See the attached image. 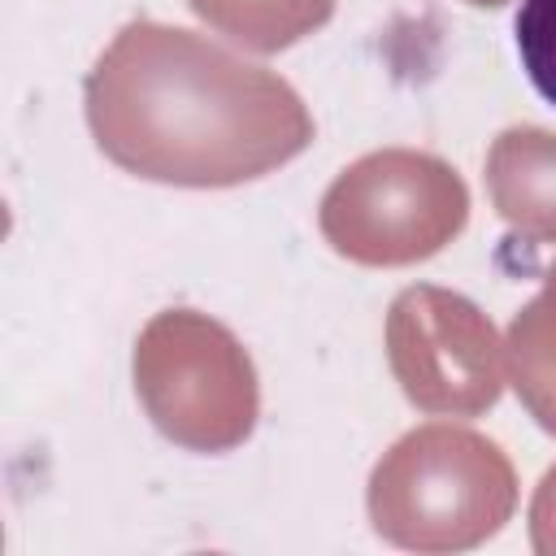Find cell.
<instances>
[{
    "label": "cell",
    "mask_w": 556,
    "mask_h": 556,
    "mask_svg": "<svg viewBox=\"0 0 556 556\" xmlns=\"http://www.w3.org/2000/svg\"><path fill=\"white\" fill-rule=\"evenodd\" d=\"M96 148L169 187H239L313 143L304 96L278 74L156 17L126 22L83 78Z\"/></svg>",
    "instance_id": "obj_1"
},
{
    "label": "cell",
    "mask_w": 556,
    "mask_h": 556,
    "mask_svg": "<svg viewBox=\"0 0 556 556\" xmlns=\"http://www.w3.org/2000/svg\"><path fill=\"white\" fill-rule=\"evenodd\" d=\"M365 508L374 534L391 547L469 552L508 526L517 469L495 439L456 421H426L374 460Z\"/></svg>",
    "instance_id": "obj_2"
},
{
    "label": "cell",
    "mask_w": 556,
    "mask_h": 556,
    "mask_svg": "<svg viewBox=\"0 0 556 556\" xmlns=\"http://www.w3.org/2000/svg\"><path fill=\"white\" fill-rule=\"evenodd\" d=\"M148 421L187 452H230L252 439L261 382L239 334L200 308H161L130 352Z\"/></svg>",
    "instance_id": "obj_3"
},
{
    "label": "cell",
    "mask_w": 556,
    "mask_h": 556,
    "mask_svg": "<svg viewBox=\"0 0 556 556\" xmlns=\"http://www.w3.org/2000/svg\"><path fill=\"white\" fill-rule=\"evenodd\" d=\"M469 222V187L434 152L374 148L334 174L317 204L321 239L356 265H417Z\"/></svg>",
    "instance_id": "obj_4"
},
{
    "label": "cell",
    "mask_w": 556,
    "mask_h": 556,
    "mask_svg": "<svg viewBox=\"0 0 556 556\" xmlns=\"http://www.w3.org/2000/svg\"><path fill=\"white\" fill-rule=\"evenodd\" d=\"M387 361L404 400L430 417H482L504 391V339L460 291L408 282L387 308Z\"/></svg>",
    "instance_id": "obj_5"
},
{
    "label": "cell",
    "mask_w": 556,
    "mask_h": 556,
    "mask_svg": "<svg viewBox=\"0 0 556 556\" xmlns=\"http://www.w3.org/2000/svg\"><path fill=\"white\" fill-rule=\"evenodd\" d=\"M486 195L526 243H556V130L504 126L486 148Z\"/></svg>",
    "instance_id": "obj_6"
},
{
    "label": "cell",
    "mask_w": 556,
    "mask_h": 556,
    "mask_svg": "<svg viewBox=\"0 0 556 556\" xmlns=\"http://www.w3.org/2000/svg\"><path fill=\"white\" fill-rule=\"evenodd\" d=\"M504 361L517 400L556 439V261L547 265L530 304L513 313Z\"/></svg>",
    "instance_id": "obj_7"
},
{
    "label": "cell",
    "mask_w": 556,
    "mask_h": 556,
    "mask_svg": "<svg viewBox=\"0 0 556 556\" xmlns=\"http://www.w3.org/2000/svg\"><path fill=\"white\" fill-rule=\"evenodd\" d=\"M187 9L239 48L282 52L321 30L334 13V0H187Z\"/></svg>",
    "instance_id": "obj_8"
},
{
    "label": "cell",
    "mask_w": 556,
    "mask_h": 556,
    "mask_svg": "<svg viewBox=\"0 0 556 556\" xmlns=\"http://www.w3.org/2000/svg\"><path fill=\"white\" fill-rule=\"evenodd\" d=\"M513 35L534 91L547 104H556V0H521Z\"/></svg>",
    "instance_id": "obj_9"
},
{
    "label": "cell",
    "mask_w": 556,
    "mask_h": 556,
    "mask_svg": "<svg viewBox=\"0 0 556 556\" xmlns=\"http://www.w3.org/2000/svg\"><path fill=\"white\" fill-rule=\"evenodd\" d=\"M530 547L539 556H556V465L539 478L530 495Z\"/></svg>",
    "instance_id": "obj_10"
},
{
    "label": "cell",
    "mask_w": 556,
    "mask_h": 556,
    "mask_svg": "<svg viewBox=\"0 0 556 556\" xmlns=\"http://www.w3.org/2000/svg\"><path fill=\"white\" fill-rule=\"evenodd\" d=\"M469 4H478V9H500V4H508V0H469Z\"/></svg>",
    "instance_id": "obj_11"
}]
</instances>
